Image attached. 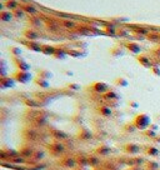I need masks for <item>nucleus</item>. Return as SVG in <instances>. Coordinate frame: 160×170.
<instances>
[{"label":"nucleus","instance_id":"1","mask_svg":"<svg viewBox=\"0 0 160 170\" xmlns=\"http://www.w3.org/2000/svg\"><path fill=\"white\" fill-rule=\"evenodd\" d=\"M16 7H18V3L14 2V0H12V2L8 3V8H9V9H15Z\"/></svg>","mask_w":160,"mask_h":170},{"label":"nucleus","instance_id":"2","mask_svg":"<svg viewBox=\"0 0 160 170\" xmlns=\"http://www.w3.org/2000/svg\"><path fill=\"white\" fill-rule=\"evenodd\" d=\"M12 17H13L12 14H5V13H3V14H2V19H3V20H10V19H12Z\"/></svg>","mask_w":160,"mask_h":170},{"label":"nucleus","instance_id":"3","mask_svg":"<svg viewBox=\"0 0 160 170\" xmlns=\"http://www.w3.org/2000/svg\"><path fill=\"white\" fill-rule=\"evenodd\" d=\"M25 9H26L29 13H31V14H35V13H36V9H34V8H33V7H30V5H28Z\"/></svg>","mask_w":160,"mask_h":170},{"label":"nucleus","instance_id":"4","mask_svg":"<svg viewBox=\"0 0 160 170\" xmlns=\"http://www.w3.org/2000/svg\"><path fill=\"white\" fill-rule=\"evenodd\" d=\"M66 25H68V28H70V26H73V25H74V24H73V23H68V24H66Z\"/></svg>","mask_w":160,"mask_h":170}]
</instances>
